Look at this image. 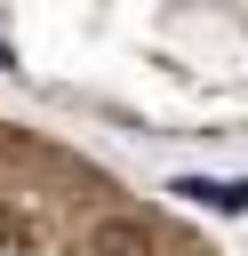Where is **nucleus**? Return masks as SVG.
I'll list each match as a JSON object with an SVG mask.
<instances>
[{
	"label": "nucleus",
	"mask_w": 248,
	"mask_h": 256,
	"mask_svg": "<svg viewBox=\"0 0 248 256\" xmlns=\"http://www.w3.org/2000/svg\"><path fill=\"white\" fill-rule=\"evenodd\" d=\"M168 192H184L200 208H224V216H248V176H176Z\"/></svg>",
	"instance_id": "obj_1"
},
{
	"label": "nucleus",
	"mask_w": 248,
	"mask_h": 256,
	"mask_svg": "<svg viewBox=\"0 0 248 256\" xmlns=\"http://www.w3.org/2000/svg\"><path fill=\"white\" fill-rule=\"evenodd\" d=\"M0 64H16V56H8V48H0Z\"/></svg>",
	"instance_id": "obj_3"
},
{
	"label": "nucleus",
	"mask_w": 248,
	"mask_h": 256,
	"mask_svg": "<svg viewBox=\"0 0 248 256\" xmlns=\"http://www.w3.org/2000/svg\"><path fill=\"white\" fill-rule=\"evenodd\" d=\"M88 256H144V224H136V216H104V224H88Z\"/></svg>",
	"instance_id": "obj_2"
}]
</instances>
